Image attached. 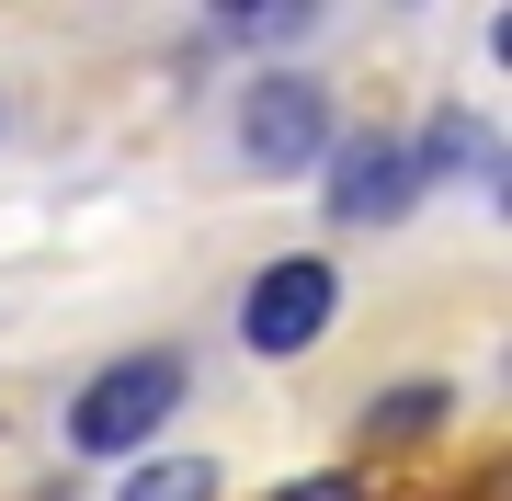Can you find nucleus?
Returning <instances> with one entry per match:
<instances>
[{
  "mask_svg": "<svg viewBox=\"0 0 512 501\" xmlns=\"http://www.w3.org/2000/svg\"><path fill=\"white\" fill-rule=\"evenodd\" d=\"M171 410H183V353H126V365H103L69 399V445L80 456H137Z\"/></svg>",
  "mask_w": 512,
  "mask_h": 501,
  "instance_id": "nucleus-1",
  "label": "nucleus"
},
{
  "mask_svg": "<svg viewBox=\"0 0 512 501\" xmlns=\"http://www.w3.org/2000/svg\"><path fill=\"white\" fill-rule=\"evenodd\" d=\"M239 160L274 171V183L319 171L330 160V92L319 80H251V92H239Z\"/></svg>",
  "mask_w": 512,
  "mask_h": 501,
  "instance_id": "nucleus-2",
  "label": "nucleus"
},
{
  "mask_svg": "<svg viewBox=\"0 0 512 501\" xmlns=\"http://www.w3.org/2000/svg\"><path fill=\"white\" fill-rule=\"evenodd\" d=\"M330 308H342V274L330 262H262L251 274V308H239V342L251 353H308L319 331H330Z\"/></svg>",
  "mask_w": 512,
  "mask_h": 501,
  "instance_id": "nucleus-3",
  "label": "nucleus"
},
{
  "mask_svg": "<svg viewBox=\"0 0 512 501\" xmlns=\"http://www.w3.org/2000/svg\"><path fill=\"white\" fill-rule=\"evenodd\" d=\"M330 217H353V228H387L399 205L421 194V149H399V137H353V149H330Z\"/></svg>",
  "mask_w": 512,
  "mask_h": 501,
  "instance_id": "nucleus-4",
  "label": "nucleus"
},
{
  "mask_svg": "<svg viewBox=\"0 0 512 501\" xmlns=\"http://www.w3.org/2000/svg\"><path fill=\"white\" fill-rule=\"evenodd\" d=\"M126 501H205V467H194V456H160V467L126 479Z\"/></svg>",
  "mask_w": 512,
  "mask_h": 501,
  "instance_id": "nucleus-5",
  "label": "nucleus"
},
{
  "mask_svg": "<svg viewBox=\"0 0 512 501\" xmlns=\"http://www.w3.org/2000/svg\"><path fill=\"white\" fill-rule=\"evenodd\" d=\"M433 422H444V388H399V399L376 410V445H399V433H433Z\"/></svg>",
  "mask_w": 512,
  "mask_h": 501,
  "instance_id": "nucleus-6",
  "label": "nucleus"
},
{
  "mask_svg": "<svg viewBox=\"0 0 512 501\" xmlns=\"http://www.w3.org/2000/svg\"><path fill=\"white\" fill-rule=\"evenodd\" d=\"M274 501H365L353 479H296V490H274Z\"/></svg>",
  "mask_w": 512,
  "mask_h": 501,
  "instance_id": "nucleus-7",
  "label": "nucleus"
}]
</instances>
